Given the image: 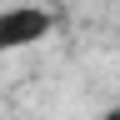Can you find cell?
Returning <instances> with one entry per match:
<instances>
[{
  "label": "cell",
  "instance_id": "cell-1",
  "mask_svg": "<svg viewBox=\"0 0 120 120\" xmlns=\"http://www.w3.org/2000/svg\"><path fill=\"white\" fill-rule=\"evenodd\" d=\"M55 35V5H40V0H15V5H0V55L30 50V45Z\"/></svg>",
  "mask_w": 120,
  "mask_h": 120
},
{
  "label": "cell",
  "instance_id": "cell-2",
  "mask_svg": "<svg viewBox=\"0 0 120 120\" xmlns=\"http://www.w3.org/2000/svg\"><path fill=\"white\" fill-rule=\"evenodd\" d=\"M100 120H120V100H115V105H110V110H105Z\"/></svg>",
  "mask_w": 120,
  "mask_h": 120
},
{
  "label": "cell",
  "instance_id": "cell-3",
  "mask_svg": "<svg viewBox=\"0 0 120 120\" xmlns=\"http://www.w3.org/2000/svg\"><path fill=\"white\" fill-rule=\"evenodd\" d=\"M40 5H60V0H40Z\"/></svg>",
  "mask_w": 120,
  "mask_h": 120
}]
</instances>
